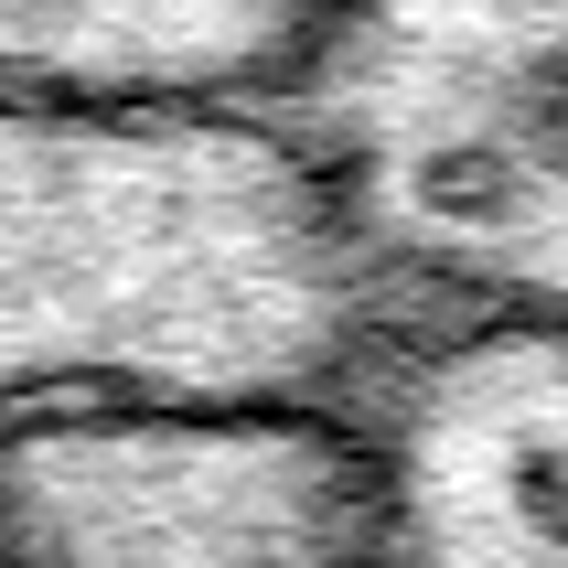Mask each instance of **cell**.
<instances>
[{
  "label": "cell",
  "instance_id": "obj_5",
  "mask_svg": "<svg viewBox=\"0 0 568 568\" xmlns=\"http://www.w3.org/2000/svg\"><path fill=\"white\" fill-rule=\"evenodd\" d=\"M333 0H0V87L87 108H280Z\"/></svg>",
  "mask_w": 568,
  "mask_h": 568
},
{
  "label": "cell",
  "instance_id": "obj_3",
  "mask_svg": "<svg viewBox=\"0 0 568 568\" xmlns=\"http://www.w3.org/2000/svg\"><path fill=\"white\" fill-rule=\"evenodd\" d=\"M376 408H75L0 429V568H397Z\"/></svg>",
  "mask_w": 568,
  "mask_h": 568
},
{
  "label": "cell",
  "instance_id": "obj_4",
  "mask_svg": "<svg viewBox=\"0 0 568 568\" xmlns=\"http://www.w3.org/2000/svg\"><path fill=\"white\" fill-rule=\"evenodd\" d=\"M408 537L397 568H568V344L440 333L376 386Z\"/></svg>",
  "mask_w": 568,
  "mask_h": 568
},
{
  "label": "cell",
  "instance_id": "obj_1",
  "mask_svg": "<svg viewBox=\"0 0 568 568\" xmlns=\"http://www.w3.org/2000/svg\"><path fill=\"white\" fill-rule=\"evenodd\" d=\"M418 354L268 108L0 87V429L75 408H376Z\"/></svg>",
  "mask_w": 568,
  "mask_h": 568
},
{
  "label": "cell",
  "instance_id": "obj_2",
  "mask_svg": "<svg viewBox=\"0 0 568 568\" xmlns=\"http://www.w3.org/2000/svg\"><path fill=\"white\" fill-rule=\"evenodd\" d=\"M268 119L418 344H568V0H333Z\"/></svg>",
  "mask_w": 568,
  "mask_h": 568
}]
</instances>
